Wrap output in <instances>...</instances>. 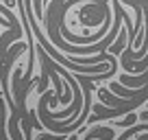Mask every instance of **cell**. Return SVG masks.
Returning a JSON list of instances; mask_svg holds the SVG:
<instances>
[{
	"label": "cell",
	"instance_id": "obj_1",
	"mask_svg": "<svg viewBox=\"0 0 148 140\" xmlns=\"http://www.w3.org/2000/svg\"><path fill=\"white\" fill-rule=\"evenodd\" d=\"M120 83L122 85H126V88H139V85H144V83H148V75H144V77H137V79H131V77H126V75H122L120 77Z\"/></svg>",
	"mask_w": 148,
	"mask_h": 140
},
{
	"label": "cell",
	"instance_id": "obj_2",
	"mask_svg": "<svg viewBox=\"0 0 148 140\" xmlns=\"http://www.w3.org/2000/svg\"><path fill=\"white\" fill-rule=\"evenodd\" d=\"M98 94H100V101H102V103H107V105H129V103H131V101H129V103H124V101H120V98H113L105 88L98 90Z\"/></svg>",
	"mask_w": 148,
	"mask_h": 140
}]
</instances>
